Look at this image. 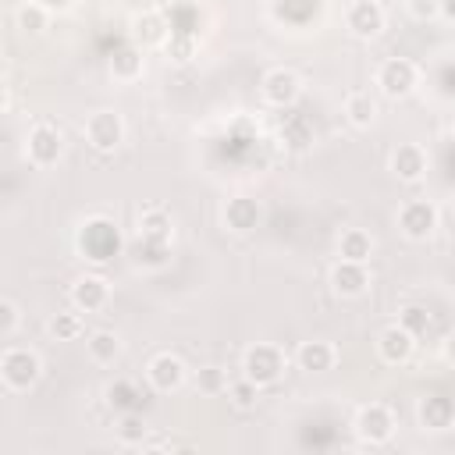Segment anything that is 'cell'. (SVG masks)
I'll use <instances>...</instances> for the list:
<instances>
[{"mask_svg":"<svg viewBox=\"0 0 455 455\" xmlns=\"http://www.w3.org/2000/svg\"><path fill=\"white\" fill-rule=\"evenodd\" d=\"M117 245H121V238H117V228H114L110 220L96 217V220L82 224V235H78V249H82L89 259L103 263V259H110V256L117 252Z\"/></svg>","mask_w":455,"mask_h":455,"instance_id":"1","label":"cell"},{"mask_svg":"<svg viewBox=\"0 0 455 455\" xmlns=\"http://www.w3.org/2000/svg\"><path fill=\"white\" fill-rule=\"evenodd\" d=\"M0 373L11 387H32L39 380V355L28 352V348H7L0 355Z\"/></svg>","mask_w":455,"mask_h":455,"instance_id":"2","label":"cell"},{"mask_svg":"<svg viewBox=\"0 0 455 455\" xmlns=\"http://www.w3.org/2000/svg\"><path fill=\"white\" fill-rule=\"evenodd\" d=\"M242 370H245L249 380H256V384L263 387V384H274V380L281 377L284 359H281V352H277L274 345H252V348L245 352Z\"/></svg>","mask_w":455,"mask_h":455,"instance_id":"3","label":"cell"},{"mask_svg":"<svg viewBox=\"0 0 455 455\" xmlns=\"http://www.w3.org/2000/svg\"><path fill=\"white\" fill-rule=\"evenodd\" d=\"M377 85H380L387 96H405V92H412V85H416V64L405 60V57L384 60L380 71H377Z\"/></svg>","mask_w":455,"mask_h":455,"instance_id":"4","label":"cell"},{"mask_svg":"<svg viewBox=\"0 0 455 455\" xmlns=\"http://www.w3.org/2000/svg\"><path fill=\"white\" fill-rule=\"evenodd\" d=\"M398 224H402V231H405L409 238H427V235L437 228V210H434V203H427V199H412V203L402 206Z\"/></svg>","mask_w":455,"mask_h":455,"instance_id":"5","label":"cell"},{"mask_svg":"<svg viewBox=\"0 0 455 455\" xmlns=\"http://www.w3.org/2000/svg\"><path fill=\"white\" fill-rule=\"evenodd\" d=\"M391 430H395V419H391V412H387L384 405H366V409H359V416H355V434H359L363 441L384 444V441L391 437Z\"/></svg>","mask_w":455,"mask_h":455,"instance_id":"6","label":"cell"},{"mask_svg":"<svg viewBox=\"0 0 455 455\" xmlns=\"http://www.w3.org/2000/svg\"><path fill=\"white\" fill-rule=\"evenodd\" d=\"M85 135H89V142L96 146V149H117V142H121V135H124V124H121V117L117 114H110V110H100V114H92L89 121H85Z\"/></svg>","mask_w":455,"mask_h":455,"instance_id":"7","label":"cell"},{"mask_svg":"<svg viewBox=\"0 0 455 455\" xmlns=\"http://www.w3.org/2000/svg\"><path fill=\"white\" fill-rule=\"evenodd\" d=\"M60 149H64V142H60V132L53 124H36L28 132V160L32 164L46 167V164H53L60 156Z\"/></svg>","mask_w":455,"mask_h":455,"instance_id":"8","label":"cell"},{"mask_svg":"<svg viewBox=\"0 0 455 455\" xmlns=\"http://www.w3.org/2000/svg\"><path fill=\"white\" fill-rule=\"evenodd\" d=\"M263 96H267L274 107H291V103L299 100V75L288 71V68L267 71V78H263Z\"/></svg>","mask_w":455,"mask_h":455,"instance_id":"9","label":"cell"},{"mask_svg":"<svg viewBox=\"0 0 455 455\" xmlns=\"http://www.w3.org/2000/svg\"><path fill=\"white\" fill-rule=\"evenodd\" d=\"M412 345H416V334L405 331L402 323H391V327H384L377 334V348H380V355L387 363H405L412 355Z\"/></svg>","mask_w":455,"mask_h":455,"instance_id":"10","label":"cell"},{"mask_svg":"<svg viewBox=\"0 0 455 455\" xmlns=\"http://www.w3.org/2000/svg\"><path fill=\"white\" fill-rule=\"evenodd\" d=\"M107 281L103 277H96V274H85V277H78L75 284H71V302L78 306V309H85V313H92V309H103L107 306Z\"/></svg>","mask_w":455,"mask_h":455,"instance_id":"11","label":"cell"},{"mask_svg":"<svg viewBox=\"0 0 455 455\" xmlns=\"http://www.w3.org/2000/svg\"><path fill=\"white\" fill-rule=\"evenodd\" d=\"M348 28L355 36H377L384 28V11L377 0H355L348 7Z\"/></svg>","mask_w":455,"mask_h":455,"instance_id":"12","label":"cell"},{"mask_svg":"<svg viewBox=\"0 0 455 455\" xmlns=\"http://www.w3.org/2000/svg\"><path fill=\"white\" fill-rule=\"evenodd\" d=\"M146 377H149V384H153L156 391H171V387H178V384L185 380V366H181L178 355L164 352V355H156V359L149 363Z\"/></svg>","mask_w":455,"mask_h":455,"instance_id":"13","label":"cell"},{"mask_svg":"<svg viewBox=\"0 0 455 455\" xmlns=\"http://www.w3.org/2000/svg\"><path fill=\"white\" fill-rule=\"evenodd\" d=\"M391 171H395L402 181H419L423 171H427V156H423V149L412 146V142L398 146L395 156H391Z\"/></svg>","mask_w":455,"mask_h":455,"instance_id":"14","label":"cell"},{"mask_svg":"<svg viewBox=\"0 0 455 455\" xmlns=\"http://www.w3.org/2000/svg\"><path fill=\"white\" fill-rule=\"evenodd\" d=\"M331 284H334L338 295H359L366 288V267L363 263H352V259H341L331 270Z\"/></svg>","mask_w":455,"mask_h":455,"instance_id":"15","label":"cell"},{"mask_svg":"<svg viewBox=\"0 0 455 455\" xmlns=\"http://www.w3.org/2000/svg\"><path fill=\"white\" fill-rule=\"evenodd\" d=\"M224 217H228V224H231L235 231H252V228L259 224V206H256V199H249V196H235V199L228 203Z\"/></svg>","mask_w":455,"mask_h":455,"instance_id":"16","label":"cell"},{"mask_svg":"<svg viewBox=\"0 0 455 455\" xmlns=\"http://www.w3.org/2000/svg\"><path fill=\"white\" fill-rule=\"evenodd\" d=\"M295 359H299L302 370L320 373V370H331V363H334V348H331L327 341H302L299 352H295Z\"/></svg>","mask_w":455,"mask_h":455,"instance_id":"17","label":"cell"},{"mask_svg":"<svg viewBox=\"0 0 455 455\" xmlns=\"http://www.w3.org/2000/svg\"><path fill=\"white\" fill-rule=\"evenodd\" d=\"M338 252H341V259L366 263L370 252H373V238H370L366 231H359V228H348V231L341 235V242H338Z\"/></svg>","mask_w":455,"mask_h":455,"instance_id":"18","label":"cell"},{"mask_svg":"<svg viewBox=\"0 0 455 455\" xmlns=\"http://www.w3.org/2000/svg\"><path fill=\"white\" fill-rule=\"evenodd\" d=\"M419 419H423L427 427H434V430H444V427H451L455 409H451L448 398H427V402L419 405Z\"/></svg>","mask_w":455,"mask_h":455,"instance_id":"19","label":"cell"},{"mask_svg":"<svg viewBox=\"0 0 455 455\" xmlns=\"http://www.w3.org/2000/svg\"><path fill=\"white\" fill-rule=\"evenodd\" d=\"M89 355L96 359V363H114V355L121 352V341H117V334H110V331H96V334H89Z\"/></svg>","mask_w":455,"mask_h":455,"instance_id":"20","label":"cell"},{"mask_svg":"<svg viewBox=\"0 0 455 455\" xmlns=\"http://www.w3.org/2000/svg\"><path fill=\"white\" fill-rule=\"evenodd\" d=\"M107 398H110V405H117L121 412H139V405H142V395L135 391L132 380H117V384H110V387H107Z\"/></svg>","mask_w":455,"mask_h":455,"instance_id":"21","label":"cell"},{"mask_svg":"<svg viewBox=\"0 0 455 455\" xmlns=\"http://www.w3.org/2000/svg\"><path fill=\"white\" fill-rule=\"evenodd\" d=\"M171 28H167V21L160 18V14H142V18H135V39L139 43H164V36H167Z\"/></svg>","mask_w":455,"mask_h":455,"instance_id":"22","label":"cell"},{"mask_svg":"<svg viewBox=\"0 0 455 455\" xmlns=\"http://www.w3.org/2000/svg\"><path fill=\"white\" fill-rule=\"evenodd\" d=\"M345 114H348V121H352V124H359V128H366V124L373 121V114H377V107H373V100H370L366 92H352V96L345 100Z\"/></svg>","mask_w":455,"mask_h":455,"instance_id":"23","label":"cell"},{"mask_svg":"<svg viewBox=\"0 0 455 455\" xmlns=\"http://www.w3.org/2000/svg\"><path fill=\"white\" fill-rule=\"evenodd\" d=\"M139 231H142L146 238H160V242H167V235H171V217H167L164 210H146L142 220H139Z\"/></svg>","mask_w":455,"mask_h":455,"instance_id":"24","label":"cell"},{"mask_svg":"<svg viewBox=\"0 0 455 455\" xmlns=\"http://www.w3.org/2000/svg\"><path fill=\"white\" fill-rule=\"evenodd\" d=\"M256 391H259V384H256V380H249V377H242V380L228 384V398H231L238 409H252V405H256Z\"/></svg>","mask_w":455,"mask_h":455,"instance_id":"25","label":"cell"},{"mask_svg":"<svg viewBox=\"0 0 455 455\" xmlns=\"http://www.w3.org/2000/svg\"><path fill=\"white\" fill-rule=\"evenodd\" d=\"M117 437L128 441V444H142V437H146V423H142V416H139V412H124L121 423H117Z\"/></svg>","mask_w":455,"mask_h":455,"instance_id":"26","label":"cell"},{"mask_svg":"<svg viewBox=\"0 0 455 455\" xmlns=\"http://www.w3.org/2000/svg\"><path fill=\"white\" fill-rule=\"evenodd\" d=\"M139 71H142L139 50H117V53H114V75H117V78H135Z\"/></svg>","mask_w":455,"mask_h":455,"instance_id":"27","label":"cell"},{"mask_svg":"<svg viewBox=\"0 0 455 455\" xmlns=\"http://www.w3.org/2000/svg\"><path fill=\"white\" fill-rule=\"evenodd\" d=\"M135 259H139V263H164V259H167V242L142 235V242L135 245Z\"/></svg>","mask_w":455,"mask_h":455,"instance_id":"28","label":"cell"},{"mask_svg":"<svg viewBox=\"0 0 455 455\" xmlns=\"http://www.w3.org/2000/svg\"><path fill=\"white\" fill-rule=\"evenodd\" d=\"M398 323H402L405 331H412V334L419 338V334H427V331H430V313H427L423 306H405V309H402V320H398Z\"/></svg>","mask_w":455,"mask_h":455,"instance_id":"29","label":"cell"},{"mask_svg":"<svg viewBox=\"0 0 455 455\" xmlns=\"http://www.w3.org/2000/svg\"><path fill=\"white\" fill-rule=\"evenodd\" d=\"M43 21H46V7H43V4H25V7L18 11V25H21L25 32H39Z\"/></svg>","mask_w":455,"mask_h":455,"instance_id":"30","label":"cell"},{"mask_svg":"<svg viewBox=\"0 0 455 455\" xmlns=\"http://www.w3.org/2000/svg\"><path fill=\"white\" fill-rule=\"evenodd\" d=\"M78 331H82L78 313H57V316L50 320V334H57V338H75Z\"/></svg>","mask_w":455,"mask_h":455,"instance_id":"31","label":"cell"},{"mask_svg":"<svg viewBox=\"0 0 455 455\" xmlns=\"http://www.w3.org/2000/svg\"><path fill=\"white\" fill-rule=\"evenodd\" d=\"M167 53H171L174 60H188V57H192V36H178V32H171V39H167Z\"/></svg>","mask_w":455,"mask_h":455,"instance_id":"32","label":"cell"},{"mask_svg":"<svg viewBox=\"0 0 455 455\" xmlns=\"http://www.w3.org/2000/svg\"><path fill=\"white\" fill-rule=\"evenodd\" d=\"M14 323H18V309H14V302H0V338H11V331H14Z\"/></svg>","mask_w":455,"mask_h":455,"instance_id":"33","label":"cell"},{"mask_svg":"<svg viewBox=\"0 0 455 455\" xmlns=\"http://www.w3.org/2000/svg\"><path fill=\"white\" fill-rule=\"evenodd\" d=\"M409 11L416 18H434L441 11V0H409Z\"/></svg>","mask_w":455,"mask_h":455,"instance_id":"34","label":"cell"},{"mask_svg":"<svg viewBox=\"0 0 455 455\" xmlns=\"http://www.w3.org/2000/svg\"><path fill=\"white\" fill-rule=\"evenodd\" d=\"M199 384H203L206 391H217V387L224 384V377H220V370H213V366H210V370H203V373H199Z\"/></svg>","mask_w":455,"mask_h":455,"instance_id":"35","label":"cell"},{"mask_svg":"<svg viewBox=\"0 0 455 455\" xmlns=\"http://www.w3.org/2000/svg\"><path fill=\"white\" fill-rule=\"evenodd\" d=\"M444 359H448V363H455V331L444 338Z\"/></svg>","mask_w":455,"mask_h":455,"instance_id":"36","label":"cell"},{"mask_svg":"<svg viewBox=\"0 0 455 455\" xmlns=\"http://www.w3.org/2000/svg\"><path fill=\"white\" fill-rule=\"evenodd\" d=\"M441 14H444L448 21H455V0H441Z\"/></svg>","mask_w":455,"mask_h":455,"instance_id":"37","label":"cell"},{"mask_svg":"<svg viewBox=\"0 0 455 455\" xmlns=\"http://www.w3.org/2000/svg\"><path fill=\"white\" fill-rule=\"evenodd\" d=\"M36 4H43V7H68L71 0H36Z\"/></svg>","mask_w":455,"mask_h":455,"instance_id":"38","label":"cell"}]
</instances>
